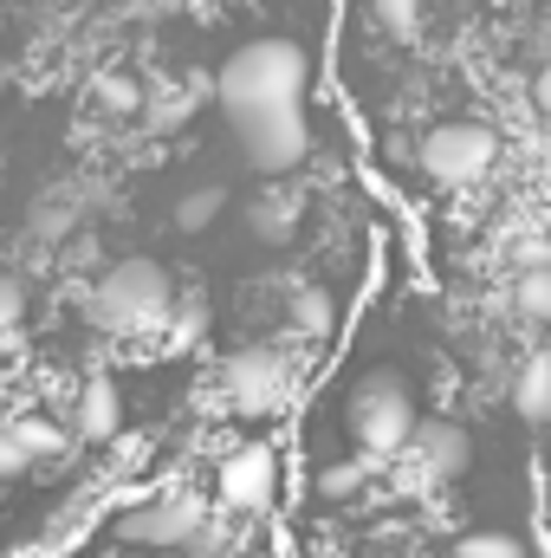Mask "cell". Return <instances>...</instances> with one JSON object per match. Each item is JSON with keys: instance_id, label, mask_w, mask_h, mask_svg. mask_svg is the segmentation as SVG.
I'll return each mask as SVG.
<instances>
[{"instance_id": "obj_26", "label": "cell", "mask_w": 551, "mask_h": 558, "mask_svg": "<svg viewBox=\"0 0 551 558\" xmlns=\"http://www.w3.org/2000/svg\"><path fill=\"white\" fill-rule=\"evenodd\" d=\"M0 474H26V454L13 448V435H0Z\"/></svg>"}, {"instance_id": "obj_2", "label": "cell", "mask_w": 551, "mask_h": 558, "mask_svg": "<svg viewBox=\"0 0 551 558\" xmlns=\"http://www.w3.org/2000/svg\"><path fill=\"white\" fill-rule=\"evenodd\" d=\"M85 312L98 331H118V338H143V331H169V312H175V286H169V267L162 260H111L105 274L91 279L85 292Z\"/></svg>"}, {"instance_id": "obj_12", "label": "cell", "mask_w": 551, "mask_h": 558, "mask_svg": "<svg viewBox=\"0 0 551 558\" xmlns=\"http://www.w3.org/2000/svg\"><path fill=\"white\" fill-rule=\"evenodd\" d=\"M331 325H338L331 292H325V286H298V292H292V331H298V338H331Z\"/></svg>"}, {"instance_id": "obj_19", "label": "cell", "mask_w": 551, "mask_h": 558, "mask_svg": "<svg viewBox=\"0 0 551 558\" xmlns=\"http://www.w3.org/2000/svg\"><path fill=\"white\" fill-rule=\"evenodd\" d=\"M20 318H26V286L13 274H0V351L20 344Z\"/></svg>"}, {"instance_id": "obj_18", "label": "cell", "mask_w": 551, "mask_h": 558, "mask_svg": "<svg viewBox=\"0 0 551 558\" xmlns=\"http://www.w3.org/2000/svg\"><path fill=\"white\" fill-rule=\"evenodd\" d=\"M201 98H208V85H188V92H169V98L156 92V98H149L143 111L156 118V131H175V124H182V118H188V111H195Z\"/></svg>"}, {"instance_id": "obj_10", "label": "cell", "mask_w": 551, "mask_h": 558, "mask_svg": "<svg viewBox=\"0 0 551 558\" xmlns=\"http://www.w3.org/2000/svg\"><path fill=\"white\" fill-rule=\"evenodd\" d=\"M247 228H254V241H292V228H298V195L292 189H260L254 195V208H247Z\"/></svg>"}, {"instance_id": "obj_8", "label": "cell", "mask_w": 551, "mask_h": 558, "mask_svg": "<svg viewBox=\"0 0 551 558\" xmlns=\"http://www.w3.org/2000/svg\"><path fill=\"white\" fill-rule=\"evenodd\" d=\"M208 513H215V507H208L201 494H182V487H175V494H149L143 507H131V513L118 520V539L137 546V553H156V546H162V553H182Z\"/></svg>"}, {"instance_id": "obj_3", "label": "cell", "mask_w": 551, "mask_h": 558, "mask_svg": "<svg viewBox=\"0 0 551 558\" xmlns=\"http://www.w3.org/2000/svg\"><path fill=\"white\" fill-rule=\"evenodd\" d=\"M292 390H298V364H292L279 344H241V351L221 364V403L247 422L279 416V410L292 403Z\"/></svg>"}, {"instance_id": "obj_7", "label": "cell", "mask_w": 551, "mask_h": 558, "mask_svg": "<svg viewBox=\"0 0 551 558\" xmlns=\"http://www.w3.org/2000/svg\"><path fill=\"white\" fill-rule=\"evenodd\" d=\"M403 461H409V468H403V494L448 487V481H461V474L474 468V435L448 416H428V422H415Z\"/></svg>"}, {"instance_id": "obj_15", "label": "cell", "mask_w": 551, "mask_h": 558, "mask_svg": "<svg viewBox=\"0 0 551 558\" xmlns=\"http://www.w3.org/2000/svg\"><path fill=\"white\" fill-rule=\"evenodd\" d=\"M182 553H188V558H241V526H234L228 513H208Z\"/></svg>"}, {"instance_id": "obj_1", "label": "cell", "mask_w": 551, "mask_h": 558, "mask_svg": "<svg viewBox=\"0 0 551 558\" xmlns=\"http://www.w3.org/2000/svg\"><path fill=\"white\" fill-rule=\"evenodd\" d=\"M208 92H215L228 131L305 118V98H311V52H305L298 39H285V33L247 39L241 52H228V65L215 72Z\"/></svg>"}, {"instance_id": "obj_29", "label": "cell", "mask_w": 551, "mask_h": 558, "mask_svg": "<svg viewBox=\"0 0 551 558\" xmlns=\"http://www.w3.org/2000/svg\"><path fill=\"white\" fill-rule=\"evenodd\" d=\"M241 558H267V553H241Z\"/></svg>"}, {"instance_id": "obj_21", "label": "cell", "mask_w": 551, "mask_h": 558, "mask_svg": "<svg viewBox=\"0 0 551 558\" xmlns=\"http://www.w3.org/2000/svg\"><path fill=\"white\" fill-rule=\"evenodd\" d=\"M454 558H526V546L513 533H467L454 539Z\"/></svg>"}, {"instance_id": "obj_24", "label": "cell", "mask_w": 551, "mask_h": 558, "mask_svg": "<svg viewBox=\"0 0 551 558\" xmlns=\"http://www.w3.org/2000/svg\"><path fill=\"white\" fill-rule=\"evenodd\" d=\"M65 221H72L65 208H39V215H33V234H39V241H65Z\"/></svg>"}, {"instance_id": "obj_25", "label": "cell", "mask_w": 551, "mask_h": 558, "mask_svg": "<svg viewBox=\"0 0 551 558\" xmlns=\"http://www.w3.org/2000/svg\"><path fill=\"white\" fill-rule=\"evenodd\" d=\"M532 105H539V111L551 118V59L539 65V72H532Z\"/></svg>"}, {"instance_id": "obj_30", "label": "cell", "mask_w": 551, "mask_h": 558, "mask_svg": "<svg viewBox=\"0 0 551 558\" xmlns=\"http://www.w3.org/2000/svg\"><path fill=\"white\" fill-rule=\"evenodd\" d=\"M124 558H149V553H124Z\"/></svg>"}, {"instance_id": "obj_14", "label": "cell", "mask_w": 551, "mask_h": 558, "mask_svg": "<svg viewBox=\"0 0 551 558\" xmlns=\"http://www.w3.org/2000/svg\"><path fill=\"white\" fill-rule=\"evenodd\" d=\"M221 208H228V189H221V182H201V189H188V195L175 202V228H182V234H201V228H215Z\"/></svg>"}, {"instance_id": "obj_6", "label": "cell", "mask_w": 551, "mask_h": 558, "mask_svg": "<svg viewBox=\"0 0 551 558\" xmlns=\"http://www.w3.org/2000/svg\"><path fill=\"white\" fill-rule=\"evenodd\" d=\"M351 435L370 454H403L415 435V397L396 371H370L351 397Z\"/></svg>"}, {"instance_id": "obj_31", "label": "cell", "mask_w": 551, "mask_h": 558, "mask_svg": "<svg viewBox=\"0 0 551 558\" xmlns=\"http://www.w3.org/2000/svg\"><path fill=\"white\" fill-rule=\"evenodd\" d=\"M0 26H7V13H0Z\"/></svg>"}, {"instance_id": "obj_13", "label": "cell", "mask_w": 551, "mask_h": 558, "mask_svg": "<svg viewBox=\"0 0 551 558\" xmlns=\"http://www.w3.org/2000/svg\"><path fill=\"white\" fill-rule=\"evenodd\" d=\"M7 435H13V448L26 454V468H33V461H52V454H65V435H59V422H52V416H26V422H13Z\"/></svg>"}, {"instance_id": "obj_16", "label": "cell", "mask_w": 551, "mask_h": 558, "mask_svg": "<svg viewBox=\"0 0 551 558\" xmlns=\"http://www.w3.org/2000/svg\"><path fill=\"white\" fill-rule=\"evenodd\" d=\"M98 105L111 118H137L143 105H149V92H143L137 72H98Z\"/></svg>"}, {"instance_id": "obj_28", "label": "cell", "mask_w": 551, "mask_h": 558, "mask_svg": "<svg viewBox=\"0 0 551 558\" xmlns=\"http://www.w3.org/2000/svg\"><path fill=\"white\" fill-rule=\"evenodd\" d=\"M156 7H182V0H156Z\"/></svg>"}, {"instance_id": "obj_23", "label": "cell", "mask_w": 551, "mask_h": 558, "mask_svg": "<svg viewBox=\"0 0 551 558\" xmlns=\"http://www.w3.org/2000/svg\"><path fill=\"white\" fill-rule=\"evenodd\" d=\"M195 338H201V305H182L169 318V344H195Z\"/></svg>"}, {"instance_id": "obj_4", "label": "cell", "mask_w": 551, "mask_h": 558, "mask_svg": "<svg viewBox=\"0 0 551 558\" xmlns=\"http://www.w3.org/2000/svg\"><path fill=\"white\" fill-rule=\"evenodd\" d=\"M500 162V131L480 124V118H454V124H434L421 149H415V169L434 182V189H474L480 175H493Z\"/></svg>"}, {"instance_id": "obj_20", "label": "cell", "mask_w": 551, "mask_h": 558, "mask_svg": "<svg viewBox=\"0 0 551 558\" xmlns=\"http://www.w3.org/2000/svg\"><path fill=\"white\" fill-rule=\"evenodd\" d=\"M370 20H377L383 33L409 39V33H421V0H370Z\"/></svg>"}, {"instance_id": "obj_27", "label": "cell", "mask_w": 551, "mask_h": 558, "mask_svg": "<svg viewBox=\"0 0 551 558\" xmlns=\"http://www.w3.org/2000/svg\"><path fill=\"white\" fill-rule=\"evenodd\" d=\"M0 92H7V59H0Z\"/></svg>"}, {"instance_id": "obj_9", "label": "cell", "mask_w": 551, "mask_h": 558, "mask_svg": "<svg viewBox=\"0 0 551 558\" xmlns=\"http://www.w3.org/2000/svg\"><path fill=\"white\" fill-rule=\"evenodd\" d=\"M124 435V397L111 377H91L78 390V441H118Z\"/></svg>"}, {"instance_id": "obj_5", "label": "cell", "mask_w": 551, "mask_h": 558, "mask_svg": "<svg viewBox=\"0 0 551 558\" xmlns=\"http://www.w3.org/2000/svg\"><path fill=\"white\" fill-rule=\"evenodd\" d=\"M279 448L273 441H241V448H228L221 454V468H215V500H221V513L228 520H267L279 507Z\"/></svg>"}, {"instance_id": "obj_17", "label": "cell", "mask_w": 551, "mask_h": 558, "mask_svg": "<svg viewBox=\"0 0 551 558\" xmlns=\"http://www.w3.org/2000/svg\"><path fill=\"white\" fill-rule=\"evenodd\" d=\"M513 312L526 325H551V274H519L513 279Z\"/></svg>"}, {"instance_id": "obj_11", "label": "cell", "mask_w": 551, "mask_h": 558, "mask_svg": "<svg viewBox=\"0 0 551 558\" xmlns=\"http://www.w3.org/2000/svg\"><path fill=\"white\" fill-rule=\"evenodd\" d=\"M513 410L526 422H551V351H532L513 371Z\"/></svg>"}, {"instance_id": "obj_22", "label": "cell", "mask_w": 551, "mask_h": 558, "mask_svg": "<svg viewBox=\"0 0 551 558\" xmlns=\"http://www.w3.org/2000/svg\"><path fill=\"white\" fill-rule=\"evenodd\" d=\"M364 474H370L364 461H344V468H325V474H318V494H325V500H344V494H357V487H364Z\"/></svg>"}]
</instances>
